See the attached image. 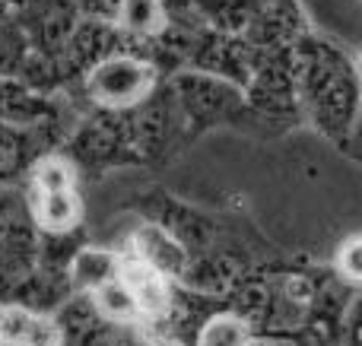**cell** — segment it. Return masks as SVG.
<instances>
[{"mask_svg": "<svg viewBox=\"0 0 362 346\" xmlns=\"http://www.w3.org/2000/svg\"><path fill=\"white\" fill-rule=\"evenodd\" d=\"M289 54H293V80L302 121H308L321 137L340 146L362 108L356 57L331 35L315 32V25L289 48Z\"/></svg>", "mask_w": 362, "mask_h": 346, "instance_id": "cell-1", "label": "cell"}, {"mask_svg": "<svg viewBox=\"0 0 362 346\" xmlns=\"http://www.w3.org/2000/svg\"><path fill=\"white\" fill-rule=\"evenodd\" d=\"M165 80H169L172 95H175L181 121H185L187 143L200 140L204 133L216 131V127L264 133L261 121L255 118L251 105L245 102L242 86H235V83L204 73V70H175Z\"/></svg>", "mask_w": 362, "mask_h": 346, "instance_id": "cell-2", "label": "cell"}, {"mask_svg": "<svg viewBox=\"0 0 362 346\" xmlns=\"http://www.w3.org/2000/svg\"><path fill=\"white\" fill-rule=\"evenodd\" d=\"M61 153L74 162L76 175L99 178L112 169L144 165L127 127V108H83L64 137Z\"/></svg>", "mask_w": 362, "mask_h": 346, "instance_id": "cell-3", "label": "cell"}, {"mask_svg": "<svg viewBox=\"0 0 362 346\" xmlns=\"http://www.w3.org/2000/svg\"><path fill=\"white\" fill-rule=\"evenodd\" d=\"M159 80L165 76L150 57L137 51H115L83 76L70 102L80 112L83 108H131L144 102Z\"/></svg>", "mask_w": 362, "mask_h": 346, "instance_id": "cell-4", "label": "cell"}, {"mask_svg": "<svg viewBox=\"0 0 362 346\" xmlns=\"http://www.w3.org/2000/svg\"><path fill=\"white\" fill-rule=\"evenodd\" d=\"M242 93L245 102L251 105V112H255V118L261 121L264 133H283L289 127L302 124L289 48L261 51Z\"/></svg>", "mask_w": 362, "mask_h": 346, "instance_id": "cell-5", "label": "cell"}, {"mask_svg": "<svg viewBox=\"0 0 362 346\" xmlns=\"http://www.w3.org/2000/svg\"><path fill=\"white\" fill-rule=\"evenodd\" d=\"M127 127H131V140L137 146L144 165L169 162L175 153L185 150V121H181L169 80H159L156 89L144 102L127 108Z\"/></svg>", "mask_w": 362, "mask_h": 346, "instance_id": "cell-6", "label": "cell"}, {"mask_svg": "<svg viewBox=\"0 0 362 346\" xmlns=\"http://www.w3.org/2000/svg\"><path fill=\"white\" fill-rule=\"evenodd\" d=\"M38 261V229L19 188L0 191V302L13 296Z\"/></svg>", "mask_w": 362, "mask_h": 346, "instance_id": "cell-7", "label": "cell"}, {"mask_svg": "<svg viewBox=\"0 0 362 346\" xmlns=\"http://www.w3.org/2000/svg\"><path fill=\"white\" fill-rule=\"evenodd\" d=\"M80 118V114H76ZM76 118L54 121H0V191L23 188L32 162L51 150H61Z\"/></svg>", "mask_w": 362, "mask_h": 346, "instance_id": "cell-8", "label": "cell"}, {"mask_svg": "<svg viewBox=\"0 0 362 346\" xmlns=\"http://www.w3.org/2000/svg\"><path fill=\"white\" fill-rule=\"evenodd\" d=\"M10 16L23 29L32 54L57 64L76 19H80V10L74 0H19Z\"/></svg>", "mask_w": 362, "mask_h": 346, "instance_id": "cell-9", "label": "cell"}, {"mask_svg": "<svg viewBox=\"0 0 362 346\" xmlns=\"http://www.w3.org/2000/svg\"><path fill=\"white\" fill-rule=\"evenodd\" d=\"M57 346H112L121 324L105 318L89 292H70L54 311Z\"/></svg>", "mask_w": 362, "mask_h": 346, "instance_id": "cell-10", "label": "cell"}, {"mask_svg": "<svg viewBox=\"0 0 362 346\" xmlns=\"http://www.w3.org/2000/svg\"><path fill=\"white\" fill-rule=\"evenodd\" d=\"M308 29H312V23H308L299 0H261V6L251 16V23L245 25L242 35L255 48L276 51V48H293Z\"/></svg>", "mask_w": 362, "mask_h": 346, "instance_id": "cell-11", "label": "cell"}, {"mask_svg": "<svg viewBox=\"0 0 362 346\" xmlns=\"http://www.w3.org/2000/svg\"><path fill=\"white\" fill-rule=\"evenodd\" d=\"M76 114L80 108L70 102V95L38 93L23 80H0V121H54Z\"/></svg>", "mask_w": 362, "mask_h": 346, "instance_id": "cell-12", "label": "cell"}, {"mask_svg": "<svg viewBox=\"0 0 362 346\" xmlns=\"http://www.w3.org/2000/svg\"><path fill=\"white\" fill-rule=\"evenodd\" d=\"M118 280L127 286L134 305H137L140 324L156 321V318L165 311L169 296H172V280L163 277L156 267H150L146 261H140L137 254L127 251V248L121 251V261H118Z\"/></svg>", "mask_w": 362, "mask_h": 346, "instance_id": "cell-13", "label": "cell"}, {"mask_svg": "<svg viewBox=\"0 0 362 346\" xmlns=\"http://www.w3.org/2000/svg\"><path fill=\"white\" fill-rule=\"evenodd\" d=\"M38 232H74L83 226L80 188H19Z\"/></svg>", "mask_w": 362, "mask_h": 346, "instance_id": "cell-14", "label": "cell"}, {"mask_svg": "<svg viewBox=\"0 0 362 346\" xmlns=\"http://www.w3.org/2000/svg\"><path fill=\"white\" fill-rule=\"evenodd\" d=\"M127 251H134L140 261H146L150 267H156V270L163 273V277H169L172 283H181L185 273H187V264H191L187 248L181 245L169 229L159 226V222H153V220H146L144 226L131 235Z\"/></svg>", "mask_w": 362, "mask_h": 346, "instance_id": "cell-15", "label": "cell"}, {"mask_svg": "<svg viewBox=\"0 0 362 346\" xmlns=\"http://www.w3.org/2000/svg\"><path fill=\"white\" fill-rule=\"evenodd\" d=\"M0 346H57V324L51 311L0 302Z\"/></svg>", "mask_w": 362, "mask_h": 346, "instance_id": "cell-16", "label": "cell"}, {"mask_svg": "<svg viewBox=\"0 0 362 346\" xmlns=\"http://www.w3.org/2000/svg\"><path fill=\"white\" fill-rule=\"evenodd\" d=\"M118 261L121 251H108V248L83 245L80 251L70 258V290L74 292H93L99 286H105L108 280L118 277Z\"/></svg>", "mask_w": 362, "mask_h": 346, "instance_id": "cell-17", "label": "cell"}, {"mask_svg": "<svg viewBox=\"0 0 362 346\" xmlns=\"http://www.w3.org/2000/svg\"><path fill=\"white\" fill-rule=\"evenodd\" d=\"M191 6L210 29L242 35L245 25L251 23V16L261 6V0H191Z\"/></svg>", "mask_w": 362, "mask_h": 346, "instance_id": "cell-18", "label": "cell"}, {"mask_svg": "<svg viewBox=\"0 0 362 346\" xmlns=\"http://www.w3.org/2000/svg\"><path fill=\"white\" fill-rule=\"evenodd\" d=\"M89 296H93V302L99 305L102 315L112 318L115 324H121V328L140 324V311H137V305H134L131 292H127V286L121 283L118 277L108 280V283H105V286H99V290H93Z\"/></svg>", "mask_w": 362, "mask_h": 346, "instance_id": "cell-19", "label": "cell"}, {"mask_svg": "<svg viewBox=\"0 0 362 346\" xmlns=\"http://www.w3.org/2000/svg\"><path fill=\"white\" fill-rule=\"evenodd\" d=\"M248 337H251V328L235 311H216V315L197 330L194 346H245Z\"/></svg>", "mask_w": 362, "mask_h": 346, "instance_id": "cell-20", "label": "cell"}, {"mask_svg": "<svg viewBox=\"0 0 362 346\" xmlns=\"http://www.w3.org/2000/svg\"><path fill=\"white\" fill-rule=\"evenodd\" d=\"M25 54H29V42L16 25V19L0 16V80H16L25 64Z\"/></svg>", "mask_w": 362, "mask_h": 346, "instance_id": "cell-21", "label": "cell"}, {"mask_svg": "<svg viewBox=\"0 0 362 346\" xmlns=\"http://www.w3.org/2000/svg\"><path fill=\"white\" fill-rule=\"evenodd\" d=\"M334 270L346 280L350 286L362 290V235H350L334 254Z\"/></svg>", "mask_w": 362, "mask_h": 346, "instance_id": "cell-22", "label": "cell"}, {"mask_svg": "<svg viewBox=\"0 0 362 346\" xmlns=\"http://www.w3.org/2000/svg\"><path fill=\"white\" fill-rule=\"evenodd\" d=\"M337 337L344 340V346H362V290H356V296L346 305Z\"/></svg>", "mask_w": 362, "mask_h": 346, "instance_id": "cell-23", "label": "cell"}, {"mask_svg": "<svg viewBox=\"0 0 362 346\" xmlns=\"http://www.w3.org/2000/svg\"><path fill=\"white\" fill-rule=\"evenodd\" d=\"M112 346H178L172 340H163V337L150 334L146 328H140V324H131V328H121L118 337H115Z\"/></svg>", "mask_w": 362, "mask_h": 346, "instance_id": "cell-24", "label": "cell"}, {"mask_svg": "<svg viewBox=\"0 0 362 346\" xmlns=\"http://www.w3.org/2000/svg\"><path fill=\"white\" fill-rule=\"evenodd\" d=\"M74 4H76V10H80V16L108 19V23H115L124 0H74Z\"/></svg>", "mask_w": 362, "mask_h": 346, "instance_id": "cell-25", "label": "cell"}, {"mask_svg": "<svg viewBox=\"0 0 362 346\" xmlns=\"http://www.w3.org/2000/svg\"><path fill=\"white\" fill-rule=\"evenodd\" d=\"M340 150H344L346 156H350V159H356V162L362 165V108H359L356 121H353L350 133H346V140H344V143H340Z\"/></svg>", "mask_w": 362, "mask_h": 346, "instance_id": "cell-26", "label": "cell"}, {"mask_svg": "<svg viewBox=\"0 0 362 346\" xmlns=\"http://www.w3.org/2000/svg\"><path fill=\"white\" fill-rule=\"evenodd\" d=\"M245 346H299L296 340H286V337H267V334H251Z\"/></svg>", "mask_w": 362, "mask_h": 346, "instance_id": "cell-27", "label": "cell"}, {"mask_svg": "<svg viewBox=\"0 0 362 346\" xmlns=\"http://www.w3.org/2000/svg\"><path fill=\"white\" fill-rule=\"evenodd\" d=\"M16 4H19V0H0V16H10Z\"/></svg>", "mask_w": 362, "mask_h": 346, "instance_id": "cell-28", "label": "cell"}, {"mask_svg": "<svg viewBox=\"0 0 362 346\" xmlns=\"http://www.w3.org/2000/svg\"><path fill=\"white\" fill-rule=\"evenodd\" d=\"M356 70H359V80H362V51L356 54Z\"/></svg>", "mask_w": 362, "mask_h": 346, "instance_id": "cell-29", "label": "cell"}, {"mask_svg": "<svg viewBox=\"0 0 362 346\" xmlns=\"http://www.w3.org/2000/svg\"><path fill=\"white\" fill-rule=\"evenodd\" d=\"M359 4H362V0H359Z\"/></svg>", "mask_w": 362, "mask_h": 346, "instance_id": "cell-30", "label": "cell"}]
</instances>
